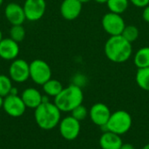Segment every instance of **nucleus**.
I'll return each instance as SVG.
<instances>
[{"label":"nucleus","mask_w":149,"mask_h":149,"mask_svg":"<svg viewBox=\"0 0 149 149\" xmlns=\"http://www.w3.org/2000/svg\"><path fill=\"white\" fill-rule=\"evenodd\" d=\"M104 52L110 61L116 64L124 63L133 54L132 43L128 42L121 35L110 36L105 43Z\"/></svg>","instance_id":"obj_1"},{"label":"nucleus","mask_w":149,"mask_h":149,"mask_svg":"<svg viewBox=\"0 0 149 149\" xmlns=\"http://www.w3.org/2000/svg\"><path fill=\"white\" fill-rule=\"evenodd\" d=\"M37 125L43 130H52L58 126L61 120V111L52 102L41 103L34 111Z\"/></svg>","instance_id":"obj_2"},{"label":"nucleus","mask_w":149,"mask_h":149,"mask_svg":"<svg viewBox=\"0 0 149 149\" xmlns=\"http://www.w3.org/2000/svg\"><path fill=\"white\" fill-rule=\"evenodd\" d=\"M84 94L81 87L72 84L64 87L58 95L54 98V104L61 112L69 113L82 105Z\"/></svg>","instance_id":"obj_3"},{"label":"nucleus","mask_w":149,"mask_h":149,"mask_svg":"<svg viewBox=\"0 0 149 149\" xmlns=\"http://www.w3.org/2000/svg\"><path fill=\"white\" fill-rule=\"evenodd\" d=\"M132 123L133 120L130 113L124 110H119L111 114L108 122L104 127L106 128V131L122 135L130 130Z\"/></svg>","instance_id":"obj_4"},{"label":"nucleus","mask_w":149,"mask_h":149,"mask_svg":"<svg viewBox=\"0 0 149 149\" xmlns=\"http://www.w3.org/2000/svg\"><path fill=\"white\" fill-rule=\"evenodd\" d=\"M30 79L38 86H43L52 79V69L43 59H34L30 63Z\"/></svg>","instance_id":"obj_5"},{"label":"nucleus","mask_w":149,"mask_h":149,"mask_svg":"<svg viewBox=\"0 0 149 149\" xmlns=\"http://www.w3.org/2000/svg\"><path fill=\"white\" fill-rule=\"evenodd\" d=\"M101 24L104 31L110 36L121 35L126 27V23L121 15L111 11L103 16Z\"/></svg>","instance_id":"obj_6"},{"label":"nucleus","mask_w":149,"mask_h":149,"mask_svg":"<svg viewBox=\"0 0 149 149\" xmlns=\"http://www.w3.org/2000/svg\"><path fill=\"white\" fill-rule=\"evenodd\" d=\"M9 77L13 82L24 83L30 79V63L23 58L12 60L9 66Z\"/></svg>","instance_id":"obj_7"},{"label":"nucleus","mask_w":149,"mask_h":149,"mask_svg":"<svg viewBox=\"0 0 149 149\" xmlns=\"http://www.w3.org/2000/svg\"><path fill=\"white\" fill-rule=\"evenodd\" d=\"M25 17L30 22L41 19L46 10L45 0H25L23 4Z\"/></svg>","instance_id":"obj_8"},{"label":"nucleus","mask_w":149,"mask_h":149,"mask_svg":"<svg viewBox=\"0 0 149 149\" xmlns=\"http://www.w3.org/2000/svg\"><path fill=\"white\" fill-rule=\"evenodd\" d=\"M59 133L66 141H73L79 135L80 121L77 120L72 115L62 119L58 124Z\"/></svg>","instance_id":"obj_9"},{"label":"nucleus","mask_w":149,"mask_h":149,"mask_svg":"<svg viewBox=\"0 0 149 149\" xmlns=\"http://www.w3.org/2000/svg\"><path fill=\"white\" fill-rule=\"evenodd\" d=\"M26 107L19 95H12L9 94L8 96L3 98V109L4 112L10 117L18 118L22 116L25 110Z\"/></svg>","instance_id":"obj_10"},{"label":"nucleus","mask_w":149,"mask_h":149,"mask_svg":"<svg viewBox=\"0 0 149 149\" xmlns=\"http://www.w3.org/2000/svg\"><path fill=\"white\" fill-rule=\"evenodd\" d=\"M112 113L109 107L103 103L93 105L89 111V116L92 122L99 127H104L109 120Z\"/></svg>","instance_id":"obj_11"},{"label":"nucleus","mask_w":149,"mask_h":149,"mask_svg":"<svg viewBox=\"0 0 149 149\" xmlns=\"http://www.w3.org/2000/svg\"><path fill=\"white\" fill-rule=\"evenodd\" d=\"M4 16L11 25L23 24L26 20L24 8L17 3H9L4 8Z\"/></svg>","instance_id":"obj_12"},{"label":"nucleus","mask_w":149,"mask_h":149,"mask_svg":"<svg viewBox=\"0 0 149 149\" xmlns=\"http://www.w3.org/2000/svg\"><path fill=\"white\" fill-rule=\"evenodd\" d=\"M19 52L20 48L18 43L10 38H3V40L0 42V58L12 61L17 58Z\"/></svg>","instance_id":"obj_13"},{"label":"nucleus","mask_w":149,"mask_h":149,"mask_svg":"<svg viewBox=\"0 0 149 149\" xmlns=\"http://www.w3.org/2000/svg\"><path fill=\"white\" fill-rule=\"evenodd\" d=\"M82 5L79 0H63L60 4V14L65 20H74L80 15Z\"/></svg>","instance_id":"obj_14"},{"label":"nucleus","mask_w":149,"mask_h":149,"mask_svg":"<svg viewBox=\"0 0 149 149\" xmlns=\"http://www.w3.org/2000/svg\"><path fill=\"white\" fill-rule=\"evenodd\" d=\"M42 96L43 95L38 89L28 87L22 92L20 97L27 108L36 109L42 103Z\"/></svg>","instance_id":"obj_15"},{"label":"nucleus","mask_w":149,"mask_h":149,"mask_svg":"<svg viewBox=\"0 0 149 149\" xmlns=\"http://www.w3.org/2000/svg\"><path fill=\"white\" fill-rule=\"evenodd\" d=\"M122 144L120 135L110 131H106L100 139V146L102 149H120Z\"/></svg>","instance_id":"obj_16"},{"label":"nucleus","mask_w":149,"mask_h":149,"mask_svg":"<svg viewBox=\"0 0 149 149\" xmlns=\"http://www.w3.org/2000/svg\"><path fill=\"white\" fill-rule=\"evenodd\" d=\"M134 62L138 69L149 67V46L141 47L136 52Z\"/></svg>","instance_id":"obj_17"},{"label":"nucleus","mask_w":149,"mask_h":149,"mask_svg":"<svg viewBox=\"0 0 149 149\" xmlns=\"http://www.w3.org/2000/svg\"><path fill=\"white\" fill-rule=\"evenodd\" d=\"M42 86H43V91L45 94H46L49 97H53V98L58 95L64 88L61 82L54 79H49Z\"/></svg>","instance_id":"obj_18"},{"label":"nucleus","mask_w":149,"mask_h":149,"mask_svg":"<svg viewBox=\"0 0 149 149\" xmlns=\"http://www.w3.org/2000/svg\"><path fill=\"white\" fill-rule=\"evenodd\" d=\"M135 80L142 90L149 92V67L138 69L135 75Z\"/></svg>","instance_id":"obj_19"},{"label":"nucleus","mask_w":149,"mask_h":149,"mask_svg":"<svg viewBox=\"0 0 149 149\" xmlns=\"http://www.w3.org/2000/svg\"><path fill=\"white\" fill-rule=\"evenodd\" d=\"M129 3V0H108L107 4L111 12L121 15L128 9Z\"/></svg>","instance_id":"obj_20"},{"label":"nucleus","mask_w":149,"mask_h":149,"mask_svg":"<svg viewBox=\"0 0 149 149\" xmlns=\"http://www.w3.org/2000/svg\"><path fill=\"white\" fill-rule=\"evenodd\" d=\"M25 35H26V31L23 26V24L11 25L10 29V38L11 39H13L14 41L19 44L24 39Z\"/></svg>","instance_id":"obj_21"},{"label":"nucleus","mask_w":149,"mask_h":149,"mask_svg":"<svg viewBox=\"0 0 149 149\" xmlns=\"http://www.w3.org/2000/svg\"><path fill=\"white\" fill-rule=\"evenodd\" d=\"M139 35H140L139 29L135 25H133V24L126 25L121 34V36L130 43H134V41H136L137 38H139Z\"/></svg>","instance_id":"obj_22"},{"label":"nucleus","mask_w":149,"mask_h":149,"mask_svg":"<svg viewBox=\"0 0 149 149\" xmlns=\"http://www.w3.org/2000/svg\"><path fill=\"white\" fill-rule=\"evenodd\" d=\"M12 86V80L7 75L0 74V95L3 98L8 96Z\"/></svg>","instance_id":"obj_23"},{"label":"nucleus","mask_w":149,"mask_h":149,"mask_svg":"<svg viewBox=\"0 0 149 149\" xmlns=\"http://www.w3.org/2000/svg\"><path fill=\"white\" fill-rule=\"evenodd\" d=\"M71 113H72V116L79 121L84 120L88 115V111L86 108V107H84L83 105H79V107L74 108Z\"/></svg>","instance_id":"obj_24"},{"label":"nucleus","mask_w":149,"mask_h":149,"mask_svg":"<svg viewBox=\"0 0 149 149\" xmlns=\"http://www.w3.org/2000/svg\"><path fill=\"white\" fill-rule=\"evenodd\" d=\"M129 2L138 8H145L149 4V0H129Z\"/></svg>","instance_id":"obj_25"},{"label":"nucleus","mask_w":149,"mask_h":149,"mask_svg":"<svg viewBox=\"0 0 149 149\" xmlns=\"http://www.w3.org/2000/svg\"><path fill=\"white\" fill-rule=\"evenodd\" d=\"M142 17L145 22L149 23V4L143 8V12H142Z\"/></svg>","instance_id":"obj_26"},{"label":"nucleus","mask_w":149,"mask_h":149,"mask_svg":"<svg viewBox=\"0 0 149 149\" xmlns=\"http://www.w3.org/2000/svg\"><path fill=\"white\" fill-rule=\"evenodd\" d=\"M120 149H135V148L130 143H123Z\"/></svg>","instance_id":"obj_27"},{"label":"nucleus","mask_w":149,"mask_h":149,"mask_svg":"<svg viewBox=\"0 0 149 149\" xmlns=\"http://www.w3.org/2000/svg\"><path fill=\"white\" fill-rule=\"evenodd\" d=\"M10 94H12V95H18V90H17V88L15 87V86H12Z\"/></svg>","instance_id":"obj_28"},{"label":"nucleus","mask_w":149,"mask_h":149,"mask_svg":"<svg viewBox=\"0 0 149 149\" xmlns=\"http://www.w3.org/2000/svg\"><path fill=\"white\" fill-rule=\"evenodd\" d=\"M94 1L98 3H107L108 2V0H94Z\"/></svg>","instance_id":"obj_29"},{"label":"nucleus","mask_w":149,"mask_h":149,"mask_svg":"<svg viewBox=\"0 0 149 149\" xmlns=\"http://www.w3.org/2000/svg\"><path fill=\"white\" fill-rule=\"evenodd\" d=\"M3 97L0 95V109L3 108Z\"/></svg>","instance_id":"obj_30"},{"label":"nucleus","mask_w":149,"mask_h":149,"mask_svg":"<svg viewBox=\"0 0 149 149\" xmlns=\"http://www.w3.org/2000/svg\"><path fill=\"white\" fill-rule=\"evenodd\" d=\"M80 3H89V2H91L92 0H79Z\"/></svg>","instance_id":"obj_31"},{"label":"nucleus","mask_w":149,"mask_h":149,"mask_svg":"<svg viewBox=\"0 0 149 149\" xmlns=\"http://www.w3.org/2000/svg\"><path fill=\"white\" fill-rule=\"evenodd\" d=\"M3 32H2V31L0 30V42L3 40Z\"/></svg>","instance_id":"obj_32"},{"label":"nucleus","mask_w":149,"mask_h":149,"mask_svg":"<svg viewBox=\"0 0 149 149\" xmlns=\"http://www.w3.org/2000/svg\"><path fill=\"white\" fill-rule=\"evenodd\" d=\"M142 149H149V143L148 144H147V145H145V146L142 148Z\"/></svg>","instance_id":"obj_33"},{"label":"nucleus","mask_w":149,"mask_h":149,"mask_svg":"<svg viewBox=\"0 0 149 149\" xmlns=\"http://www.w3.org/2000/svg\"><path fill=\"white\" fill-rule=\"evenodd\" d=\"M3 0H0V7L2 6V4H3Z\"/></svg>","instance_id":"obj_34"}]
</instances>
